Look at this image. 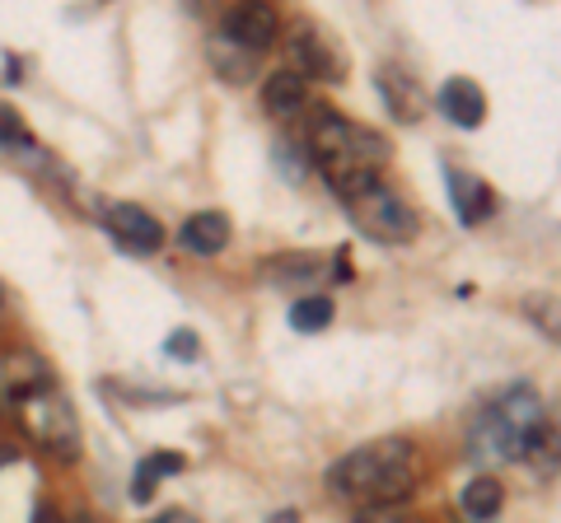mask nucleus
I'll use <instances>...</instances> for the list:
<instances>
[{
  "label": "nucleus",
  "instance_id": "7ed1b4c3",
  "mask_svg": "<svg viewBox=\"0 0 561 523\" xmlns=\"http://www.w3.org/2000/svg\"><path fill=\"white\" fill-rule=\"evenodd\" d=\"M548 430V411L542 397L529 383H515L511 393H501L491 407H482L468 426V458L472 463H524V453L538 434Z\"/></svg>",
  "mask_w": 561,
  "mask_h": 523
},
{
  "label": "nucleus",
  "instance_id": "6e6552de",
  "mask_svg": "<svg viewBox=\"0 0 561 523\" xmlns=\"http://www.w3.org/2000/svg\"><path fill=\"white\" fill-rule=\"evenodd\" d=\"M220 38L239 51H249V57H262L280 38V14L272 5H234L220 24Z\"/></svg>",
  "mask_w": 561,
  "mask_h": 523
},
{
  "label": "nucleus",
  "instance_id": "ddd939ff",
  "mask_svg": "<svg viewBox=\"0 0 561 523\" xmlns=\"http://www.w3.org/2000/svg\"><path fill=\"white\" fill-rule=\"evenodd\" d=\"M5 383H10V393H14V403H33V397H43L51 393L57 383H51V370L38 360V356H5Z\"/></svg>",
  "mask_w": 561,
  "mask_h": 523
},
{
  "label": "nucleus",
  "instance_id": "20e7f679",
  "mask_svg": "<svg viewBox=\"0 0 561 523\" xmlns=\"http://www.w3.org/2000/svg\"><path fill=\"white\" fill-rule=\"evenodd\" d=\"M342 206H346V216L356 220V230L365 239H375V243H412L421 234V216L389 183L365 187V191H356V197H346Z\"/></svg>",
  "mask_w": 561,
  "mask_h": 523
},
{
  "label": "nucleus",
  "instance_id": "393cba45",
  "mask_svg": "<svg viewBox=\"0 0 561 523\" xmlns=\"http://www.w3.org/2000/svg\"><path fill=\"white\" fill-rule=\"evenodd\" d=\"M295 519H300V514H295V510H286V514H272L267 523H295Z\"/></svg>",
  "mask_w": 561,
  "mask_h": 523
},
{
  "label": "nucleus",
  "instance_id": "4468645a",
  "mask_svg": "<svg viewBox=\"0 0 561 523\" xmlns=\"http://www.w3.org/2000/svg\"><path fill=\"white\" fill-rule=\"evenodd\" d=\"M379 94H383V103H389V113L398 121H416L421 108H426V98H421L416 80L408 71H398V66H379Z\"/></svg>",
  "mask_w": 561,
  "mask_h": 523
},
{
  "label": "nucleus",
  "instance_id": "1a4fd4ad",
  "mask_svg": "<svg viewBox=\"0 0 561 523\" xmlns=\"http://www.w3.org/2000/svg\"><path fill=\"white\" fill-rule=\"evenodd\" d=\"M445 187H449V201H454V216H459L463 224H482L496 216V191H491L486 178H478V173H468L459 164H445Z\"/></svg>",
  "mask_w": 561,
  "mask_h": 523
},
{
  "label": "nucleus",
  "instance_id": "39448f33",
  "mask_svg": "<svg viewBox=\"0 0 561 523\" xmlns=\"http://www.w3.org/2000/svg\"><path fill=\"white\" fill-rule=\"evenodd\" d=\"M286 57H290L286 71H295L305 84H309V80H319V84H337V80L346 75V57H342V47L332 43L323 28H313V24H300V28L290 33Z\"/></svg>",
  "mask_w": 561,
  "mask_h": 523
},
{
  "label": "nucleus",
  "instance_id": "b1692460",
  "mask_svg": "<svg viewBox=\"0 0 561 523\" xmlns=\"http://www.w3.org/2000/svg\"><path fill=\"white\" fill-rule=\"evenodd\" d=\"M154 523H197V519H192V514H183V510H169V514H160Z\"/></svg>",
  "mask_w": 561,
  "mask_h": 523
},
{
  "label": "nucleus",
  "instance_id": "f257e3e1",
  "mask_svg": "<svg viewBox=\"0 0 561 523\" xmlns=\"http://www.w3.org/2000/svg\"><path fill=\"white\" fill-rule=\"evenodd\" d=\"M309 164L337 191V201H346L356 191L383 183L389 141L375 127H365V121L342 117L337 108H319L309 121Z\"/></svg>",
  "mask_w": 561,
  "mask_h": 523
},
{
  "label": "nucleus",
  "instance_id": "dca6fc26",
  "mask_svg": "<svg viewBox=\"0 0 561 523\" xmlns=\"http://www.w3.org/2000/svg\"><path fill=\"white\" fill-rule=\"evenodd\" d=\"M173 473H183V453L154 449L150 458H140V467H136V477H131V500L146 504V500L154 496V486H160L164 477H173Z\"/></svg>",
  "mask_w": 561,
  "mask_h": 523
},
{
  "label": "nucleus",
  "instance_id": "f8f14e48",
  "mask_svg": "<svg viewBox=\"0 0 561 523\" xmlns=\"http://www.w3.org/2000/svg\"><path fill=\"white\" fill-rule=\"evenodd\" d=\"M262 108H267L276 121L300 117V113L309 108V84L295 75V71H276V75H267V84H262Z\"/></svg>",
  "mask_w": 561,
  "mask_h": 523
},
{
  "label": "nucleus",
  "instance_id": "412c9836",
  "mask_svg": "<svg viewBox=\"0 0 561 523\" xmlns=\"http://www.w3.org/2000/svg\"><path fill=\"white\" fill-rule=\"evenodd\" d=\"M20 141H28V131H24L20 113H14V108H5V103H0V146H20Z\"/></svg>",
  "mask_w": 561,
  "mask_h": 523
},
{
  "label": "nucleus",
  "instance_id": "6ab92c4d",
  "mask_svg": "<svg viewBox=\"0 0 561 523\" xmlns=\"http://www.w3.org/2000/svg\"><path fill=\"white\" fill-rule=\"evenodd\" d=\"M524 313H529V318L542 327V333H552V337H557V346H561V304H557V300H542V294H529V300H524Z\"/></svg>",
  "mask_w": 561,
  "mask_h": 523
},
{
  "label": "nucleus",
  "instance_id": "f03ea898",
  "mask_svg": "<svg viewBox=\"0 0 561 523\" xmlns=\"http://www.w3.org/2000/svg\"><path fill=\"white\" fill-rule=\"evenodd\" d=\"M416 477H421L416 444L402 440V434H383V440L351 449L346 458L332 463L328 486L332 496L360 504V510H379V504L408 500L416 491Z\"/></svg>",
  "mask_w": 561,
  "mask_h": 523
},
{
  "label": "nucleus",
  "instance_id": "9b49d317",
  "mask_svg": "<svg viewBox=\"0 0 561 523\" xmlns=\"http://www.w3.org/2000/svg\"><path fill=\"white\" fill-rule=\"evenodd\" d=\"M230 216L225 211H197V216H187L183 220V230H179V243L187 253H197V257H216L230 248Z\"/></svg>",
  "mask_w": 561,
  "mask_h": 523
},
{
  "label": "nucleus",
  "instance_id": "9d476101",
  "mask_svg": "<svg viewBox=\"0 0 561 523\" xmlns=\"http://www.w3.org/2000/svg\"><path fill=\"white\" fill-rule=\"evenodd\" d=\"M435 108H440V117H449L454 127L478 131L482 121H486V94H482L478 80L454 75V80L440 84V94H435Z\"/></svg>",
  "mask_w": 561,
  "mask_h": 523
},
{
  "label": "nucleus",
  "instance_id": "0eeeda50",
  "mask_svg": "<svg viewBox=\"0 0 561 523\" xmlns=\"http://www.w3.org/2000/svg\"><path fill=\"white\" fill-rule=\"evenodd\" d=\"M103 230H108V239L131 257H150V253L164 248V224L136 201H113L108 211H103Z\"/></svg>",
  "mask_w": 561,
  "mask_h": 523
},
{
  "label": "nucleus",
  "instance_id": "423d86ee",
  "mask_svg": "<svg viewBox=\"0 0 561 523\" xmlns=\"http://www.w3.org/2000/svg\"><path fill=\"white\" fill-rule=\"evenodd\" d=\"M28 411V430L38 434V444L61 453V458H80V421H76V407L66 403V397L51 388L43 397H33V403H20Z\"/></svg>",
  "mask_w": 561,
  "mask_h": 523
},
{
  "label": "nucleus",
  "instance_id": "4be33fe9",
  "mask_svg": "<svg viewBox=\"0 0 561 523\" xmlns=\"http://www.w3.org/2000/svg\"><path fill=\"white\" fill-rule=\"evenodd\" d=\"M164 351L179 356V360H197V333H192V327H179V333L164 341Z\"/></svg>",
  "mask_w": 561,
  "mask_h": 523
},
{
  "label": "nucleus",
  "instance_id": "aec40b11",
  "mask_svg": "<svg viewBox=\"0 0 561 523\" xmlns=\"http://www.w3.org/2000/svg\"><path fill=\"white\" fill-rule=\"evenodd\" d=\"M351 523H421V519H412L402 504H379V510H360Z\"/></svg>",
  "mask_w": 561,
  "mask_h": 523
},
{
  "label": "nucleus",
  "instance_id": "5701e85b",
  "mask_svg": "<svg viewBox=\"0 0 561 523\" xmlns=\"http://www.w3.org/2000/svg\"><path fill=\"white\" fill-rule=\"evenodd\" d=\"M33 523H66V519L51 510V504H38V510H33Z\"/></svg>",
  "mask_w": 561,
  "mask_h": 523
},
{
  "label": "nucleus",
  "instance_id": "a211bd4d",
  "mask_svg": "<svg viewBox=\"0 0 561 523\" xmlns=\"http://www.w3.org/2000/svg\"><path fill=\"white\" fill-rule=\"evenodd\" d=\"M332 313H337V304H332L328 294H300V300L290 304V327L295 333H323L332 323Z\"/></svg>",
  "mask_w": 561,
  "mask_h": 523
},
{
  "label": "nucleus",
  "instance_id": "a878e982",
  "mask_svg": "<svg viewBox=\"0 0 561 523\" xmlns=\"http://www.w3.org/2000/svg\"><path fill=\"white\" fill-rule=\"evenodd\" d=\"M0 300H5V290H0Z\"/></svg>",
  "mask_w": 561,
  "mask_h": 523
},
{
  "label": "nucleus",
  "instance_id": "2eb2a0df",
  "mask_svg": "<svg viewBox=\"0 0 561 523\" xmlns=\"http://www.w3.org/2000/svg\"><path fill=\"white\" fill-rule=\"evenodd\" d=\"M267 281L276 286H319L323 281V257L319 253H286V257H272L267 262Z\"/></svg>",
  "mask_w": 561,
  "mask_h": 523
},
{
  "label": "nucleus",
  "instance_id": "f3484780",
  "mask_svg": "<svg viewBox=\"0 0 561 523\" xmlns=\"http://www.w3.org/2000/svg\"><path fill=\"white\" fill-rule=\"evenodd\" d=\"M459 504H463V514H468L472 523H491V519L501 514V504H505V486H501L496 477H472V481L463 486Z\"/></svg>",
  "mask_w": 561,
  "mask_h": 523
}]
</instances>
